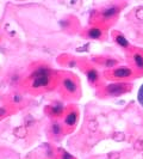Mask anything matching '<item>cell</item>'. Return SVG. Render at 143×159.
<instances>
[{"label":"cell","mask_w":143,"mask_h":159,"mask_svg":"<svg viewBox=\"0 0 143 159\" xmlns=\"http://www.w3.org/2000/svg\"><path fill=\"white\" fill-rule=\"evenodd\" d=\"M56 73L48 66L41 65L36 67L28 77V88L31 91L38 92L42 90H49L54 88L56 81Z\"/></svg>","instance_id":"1"},{"label":"cell","mask_w":143,"mask_h":159,"mask_svg":"<svg viewBox=\"0 0 143 159\" xmlns=\"http://www.w3.org/2000/svg\"><path fill=\"white\" fill-rule=\"evenodd\" d=\"M131 90V84L118 81V83H110L104 88V93L109 97H117L123 93H127Z\"/></svg>","instance_id":"2"},{"label":"cell","mask_w":143,"mask_h":159,"mask_svg":"<svg viewBox=\"0 0 143 159\" xmlns=\"http://www.w3.org/2000/svg\"><path fill=\"white\" fill-rule=\"evenodd\" d=\"M132 74H134V71L128 66H122V67H117V68H115L110 72H105V75H106L107 79L111 78V79L116 80L128 79V78L132 77Z\"/></svg>","instance_id":"3"},{"label":"cell","mask_w":143,"mask_h":159,"mask_svg":"<svg viewBox=\"0 0 143 159\" xmlns=\"http://www.w3.org/2000/svg\"><path fill=\"white\" fill-rule=\"evenodd\" d=\"M61 86L64 93L68 96H75L79 91L78 81L75 80L74 77H71V75H66L61 79Z\"/></svg>","instance_id":"4"},{"label":"cell","mask_w":143,"mask_h":159,"mask_svg":"<svg viewBox=\"0 0 143 159\" xmlns=\"http://www.w3.org/2000/svg\"><path fill=\"white\" fill-rule=\"evenodd\" d=\"M120 10H122V7H120L119 5H116V4L109 5V6L104 7L103 10L99 12V18H100L102 22L110 20V19H112L113 17H116L117 15H118L119 12H120Z\"/></svg>","instance_id":"5"},{"label":"cell","mask_w":143,"mask_h":159,"mask_svg":"<svg viewBox=\"0 0 143 159\" xmlns=\"http://www.w3.org/2000/svg\"><path fill=\"white\" fill-rule=\"evenodd\" d=\"M47 112L54 119H58L61 117L62 115H66V105H64L62 102H54L50 105H48L47 108Z\"/></svg>","instance_id":"6"},{"label":"cell","mask_w":143,"mask_h":159,"mask_svg":"<svg viewBox=\"0 0 143 159\" xmlns=\"http://www.w3.org/2000/svg\"><path fill=\"white\" fill-rule=\"evenodd\" d=\"M78 117H79V112L75 108H71L68 109L66 115H64V120H63V126L68 129L73 128L76 122H78Z\"/></svg>","instance_id":"7"},{"label":"cell","mask_w":143,"mask_h":159,"mask_svg":"<svg viewBox=\"0 0 143 159\" xmlns=\"http://www.w3.org/2000/svg\"><path fill=\"white\" fill-rule=\"evenodd\" d=\"M104 31L102 26H91L86 31V36L91 40H100L103 37Z\"/></svg>","instance_id":"8"},{"label":"cell","mask_w":143,"mask_h":159,"mask_svg":"<svg viewBox=\"0 0 143 159\" xmlns=\"http://www.w3.org/2000/svg\"><path fill=\"white\" fill-rule=\"evenodd\" d=\"M132 64L136 67V70L140 72H143V53L141 50H135L131 55Z\"/></svg>","instance_id":"9"},{"label":"cell","mask_w":143,"mask_h":159,"mask_svg":"<svg viewBox=\"0 0 143 159\" xmlns=\"http://www.w3.org/2000/svg\"><path fill=\"white\" fill-rule=\"evenodd\" d=\"M49 130H50V134L54 136V138H60V136L63 134V132H64L63 125H62V123H60L58 121H53V122H51V125H50Z\"/></svg>","instance_id":"10"},{"label":"cell","mask_w":143,"mask_h":159,"mask_svg":"<svg viewBox=\"0 0 143 159\" xmlns=\"http://www.w3.org/2000/svg\"><path fill=\"white\" fill-rule=\"evenodd\" d=\"M113 39H115L116 43L118 44L119 47L124 48V49H129V47H130V43H129V41L127 40V37H125L123 34L116 31L115 34H113Z\"/></svg>","instance_id":"11"},{"label":"cell","mask_w":143,"mask_h":159,"mask_svg":"<svg viewBox=\"0 0 143 159\" xmlns=\"http://www.w3.org/2000/svg\"><path fill=\"white\" fill-rule=\"evenodd\" d=\"M86 77L88 79V83L92 84V85H95L99 81V73L97 72V70L92 68V67L86 70Z\"/></svg>","instance_id":"12"},{"label":"cell","mask_w":143,"mask_h":159,"mask_svg":"<svg viewBox=\"0 0 143 159\" xmlns=\"http://www.w3.org/2000/svg\"><path fill=\"white\" fill-rule=\"evenodd\" d=\"M102 64H103L106 68H110V70H111L112 67H115V66L118 65V60H116V59H113V57H105V60H104Z\"/></svg>","instance_id":"13"},{"label":"cell","mask_w":143,"mask_h":159,"mask_svg":"<svg viewBox=\"0 0 143 159\" xmlns=\"http://www.w3.org/2000/svg\"><path fill=\"white\" fill-rule=\"evenodd\" d=\"M22 101H23V96L20 95V93H15L11 97V102L13 104H20Z\"/></svg>","instance_id":"14"},{"label":"cell","mask_w":143,"mask_h":159,"mask_svg":"<svg viewBox=\"0 0 143 159\" xmlns=\"http://www.w3.org/2000/svg\"><path fill=\"white\" fill-rule=\"evenodd\" d=\"M137 99H138V102H140V104L143 107V84L142 86L140 88V90H138V95H137Z\"/></svg>","instance_id":"15"},{"label":"cell","mask_w":143,"mask_h":159,"mask_svg":"<svg viewBox=\"0 0 143 159\" xmlns=\"http://www.w3.org/2000/svg\"><path fill=\"white\" fill-rule=\"evenodd\" d=\"M61 159H74V158L72 157V154H69L68 152L62 151V153H61Z\"/></svg>","instance_id":"16"},{"label":"cell","mask_w":143,"mask_h":159,"mask_svg":"<svg viewBox=\"0 0 143 159\" xmlns=\"http://www.w3.org/2000/svg\"><path fill=\"white\" fill-rule=\"evenodd\" d=\"M67 66L68 67H76V61L75 60H68V62H67Z\"/></svg>","instance_id":"17"},{"label":"cell","mask_w":143,"mask_h":159,"mask_svg":"<svg viewBox=\"0 0 143 159\" xmlns=\"http://www.w3.org/2000/svg\"><path fill=\"white\" fill-rule=\"evenodd\" d=\"M6 114H7V109H6L4 105H1V117L6 116Z\"/></svg>","instance_id":"18"}]
</instances>
